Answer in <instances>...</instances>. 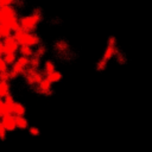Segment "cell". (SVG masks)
Listing matches in <instances>:
<instances>
[{"instance_id": "6da1fadb", "label": "cell", "mask_w": 152, "mask_h": 152, "mask_svg": "<svg viewBox=\"0 0 152 152\" xmlns=\"http://www.w3.org/2000/svg\"><path fill=\"white\" fill-rule=\"evenodd\" d=\"M13 38L15 39V42L20 45V46H34L39 44V38L36 34H32L30 32H26L24 30H21L20 27L18 30L14 31V36Z\"/></svg>"}, {"instance_id": "7a4b0ae2", "label": "cell", "mask_w": 152, "mask_h": 152, "mask_svg": "<svg viewBox=\"0 0 152 152\" xmlns=\"http://www.w3.org/2000/svg\"><path fill=\"white\" fill-rule=\"evenodd\" d=\"M0 10H1V13H2V23L6 24L7 26H10V28L12 31L18 30L19 28V23H18L14 8L12 6H8V7H2Z\"/></svg>"}, {"instance_id": "3957f363", "label": "cell", "mask_w": 152, "mask_h": 152, "mask_svg": "<svg viewBox=\"0 0 152 152\" xmlns=\"http://www.w3.org/2000/svg\"><path fill=\"white\" fill-rule=\"evenodd\" d=\"M39 21H40V14H39V12H34L30 15L21 17L20 23H19V27L26 32H30V31L36 30Z\"/></svg>"}, {"instance_id": "277c9868", "label": "cell", "mask_w": 152, "mask_h": 152, "mask_svg": "<svg viewBox=\"0 0 152 152\" xmlns=\"http://www.w3.org/2000/svg\"><path fill=\"white\" fill-rule=\"evenodd\" d=\"M2 44H4V53H15L19 50V44L15 42V39L12 36L5 37Z\"/></svg>"}, {"instance_id": "5b68a950", "label": "cell", "mask_w": 152, "mask_h": 152, "mask_svg": "<svg viewBox=\"0 0 152 152\" xmlns=\"http://www.w3.org/2000/svg\"><path fill=\"white\" fill-rule=\"evenodd\" d=\"M1 118V121H0V124L5 127V129L8 132H13L17 127H15V118H14V115H12V114H5V115H2V116H0Z\"/></svg>"}, {"instance_id": "8992f818", "label": "cell", "mask_w": 152, "mask_h": 152, "mask_svg": "<svg viewBox=\"0 0 152 152\" xmlns=\"http://www.w3.org/2000/svg\"><path fill=\"white\" fill-rule=\"evenodd\" d=\"M24 70H25V66L20 65L18 62H14V63H13V66H12V70H11V72H10V77H11V78H15L17 76L21 75V74L24 72Z\"/></svg>"}, {"instance_id": "52a82bcc", "label": "cell", "mask_w": 152, "mask_h": 152, "mask_svg": "<svg viewBox=\"0 0 152 152\" xmlns=\"http://www.w3.org/2000/svg\"><path fill=\"white\" fill-rule=\"evenodd\" d=\"M38 86H39V91H40L42 94L48 95V94L51 93V82L48 81V78L42 80V81L38 83Z\"/></svg>"}, {"instance_id": "ba28073f", "label": "cell", "mask_w": 152, "mask_h": 152, "mask_svg": "<svg viewBox=\"0 0 152 152\" xmlns=\"http://www.w3.org/2000/svg\"><path fill=\"white\" fill-rule=\"evenodd\" d=\"M15 127L19 128V129H26L27 126H28V121L25 116H19V115H15Z\"/></svg>"}, {"instance_id": "9c48e42d", "label": "cell", "mask_w": 152, "mask_h": 152, "mask_svg": "<svg viewBox=\"0 0 152 152\" xmlns=\"http://www.w3.org/2000/svg\"><path fill=\"white\" fill-rule=\"evenodd\" d=\"M26 113V108L24 104L19 103V102H14V106H13V114L15 115H19V116H24Z\"/></svg>"}, {"instance_id": "30bf717a", "label": "cell", "mask_w": 152, "mask_h": 152, "mask_svg": "<svg viewBox=\"0 0 152 152\" xmlns=\"http://www.w3.org/2000/svg\"><path fill=\"white\" fill-rule=\"evenodd\" d=\"M62 74L59 72V71H52L51 74H49V75H46V78H48V81H50L51 83H56V82H58V81H61L62 80Z\"/></svg>"}, {"instance_id": "8fae6325", "label": "cell", "mask_w": 152, "mask_h": 152, "mask_svg": "<svg viewBox=\"0 0 152 152\" xmlns=\"http://www.w3.org/2000/svg\"><path fill=\"white\" fill-rule=\"evenodd\" d=\"M7 94H10V86L7 82L0 81V97H5Z\"/></svg>"}, {"instance_id": "7c38bea8", "label": "cell", "mask_w": 152, "mask_h": 152, "mask_svg": "<svg viewBox=\"0 0 152 152\" xmlns=\"http://www.w3.org/2000/svg\"><path fill=\"white\" fill-rule=\"evenodd\" d=\"M116 48H112V46H108L107 48V50L104 51V55H103V58L106 59V61H108V59H110L112 57H114L115 55H116Z\"/></svg>"}, {"instance_id": "4fadbf2b", "label": "cell", "mask_w": 152, "mask_h": 152, "mask_svg": "<svg viewBox=\"0 0 152 152\" xmlns=\"http://www.w3.org/2000/svg\"><path fill=\"white\" fill-rule=\"evenodd\" d=\"M11 32H12V30L10 28V26H7L6 24H4V23H1L0 24V36L1 37H7V36H11Z\"/></svg>"}, {"instance_id": "5bb4252c", "label": "cell", "mask_w": 152, "mask_h": 152, "mask_svg": "<svg viewBox=\"0 0 152 152\" xmlns=\"http://www.w3.org/2000/svg\"><path fill=\"white\" fill-rule=\"evenodd\" d=\"M20 53L24 57H31L33 55V50L31 46H20Z\"/></svg>"}, {"instance_id": "9a60e30c", "label": "cell", "mask_w": 152, "mask_h": 152, "mask_svg": "<svg viewBox=\"0 0 152 152\" xmlns=\"http://www.w3.org/2000/svg\"><path fill=\"white\" fill-rule=\"evenodd\" d=\"M52 71H55V64L51 61H46L45 64H44V72H45V75H49Z\"/></svg>"}, {"instance_id": "2e32d148", "label": "cell", "mask_w": 152, "mask_h": 152, "mask_svg": "<svg viewBox=\"0 0 152 152\" xmlns=\"http://www.w3.org/2000/svg\"><path fill=\"white\" fill-rule=\"evenodd\" d=\"M2 59L5 61V63L7 65L8 64H13L15 62V53H5V56H4Z\"/></svg>"}, {"instance_id": "e0dca14e", "label": "cell", "mask_w": 152, "mask_h": 152, "mask_svg": "<svg viewBox=\"0 0 152 152\" xmlns=\"http://www.w3.org/2000/svg\"><path fill=\"white\" fill-rule=\"evenodd\" d=\"M106 66H107V61H106L104 58H102L101 61H99V63H97V65H96V69H97L99 71H102V70L106 69Z\"/></svg>"}, {"instance_id": "ac0fdd59", "label": "cell", "mask_w": 152, "mask_h": 152, "mask_svg": "<svg viewBox=\"0 0 152 152\" xmlns=\"http://www.w3.org/2000/svg\"><path fill=\"white\" fill-rule=\"evenodd\" d=\"M14 1H15V0H0V8L12 6V5L14 4Z\"/></svg>"}, {"instance_id": "d6986e66", "label": "cell", "mask_w": 152, "mask_h": 152, "mask_svg": "<svg viewBox=\"0 0 152 152\" xmlns=\"http://www.w3.org/2000/svg\"><path fill=\"white\" fill-rule=\"evenodd\" d=\"M20 65H23V66H26L28 63H30V59L27 58V57H24V56H21V57H19V59L17 61Z\"/></svg>"}, {"instance_id": "ffe728a7", "label": "cell", "mask_w": 152, "mask_h": 152, "mask_svg": "<svg viewBox=\"0 0 152 152\" xmlns=\"http://www.w3.org/2000/svg\"><path fill=\"white\" fill-rule=\"evenodd\" d=\"M10 72L8 71H4V72H0V81H4V82H7L10 80Z\"/></svg>"}, {"instance_id": "44dd1931", "label": "cell", "mask_w": 152, "mask_h": 152, "mask_svg": "<svg viewBox=\"0 0 152 152\" xmlns=\"http://www.w3.org/2000/svg\"><path fill=\"white\" fill-rule=\"evenodd\" d=\"M28 132H30V134L31 135H33V137H37V135H39V128H37V127H34V126H32V127H30L28 128Z\"/></svg>"}, {"instance_id": "7402d4cb", "label": "cell", "mask_w": 152, "mask_h": 152, "mask_svg": "<svg viewBox=\"0 0 152 152\" xmlns=\"http://www.w3.org/2000/svg\"><path fill=\"white\" fill-rule=\"evenodd\" d=\"M6 135H7V131H6L5 127L0 124V140H5V139H6Z\"/></svg>"}, {"instance_id": "603a6c76", "label": "cell", "mask_w": 152, "mask_h": 152, "mask_svg": "<svg viewBox=\"0 0 152 152\" xmlns=\"http://www.w3.org/2000/svg\"><path fill=\"white\" fill-rule=\"evenodd\" d=\"M4 71H7V64H6L5 61L0 57V72H4Z\"/></svg>"}, {"instance_id": "cb8c5ba5", "label": "cell", "mask_w": 152, "mask_h": 152, "mask_svg": "<svg viewBox=\"0 0 152 152\" xmlns=\"http://www.w3.org/2000/svg\"><path fill=\"white\" fill-rule=\"evenodd\" d=\"M28 64H31V66L34 69V68H37L38 66V64H39V59H38V57H34V58H32L31 61H30V63Z\"/></svg>"}, {"instance_id": "d4e9b609", "label": "cell", "mask_w": 152, "mask_h": 152, "mask_svg": "<svg viewBox=\"0 0 152 152\" xmlns=\"http://www.w3.org/2000/svg\"><path fill=\"white\" fill-rule=\"evenodd\" d=\"M115 44H116V40L114 37H109L108 39V46H112V48H115Z\"/></svg>"}, {"instance_id": "484cf974", "label": "cell", "mask_w": 152, "mask_h": 152, "mask_svg": "<svg viewBox=\"0 0 152 152\" xmlns=\"http://www.w3.org/2000/svg\"><path fill=\"white\" fill-rule=\"evenodd\" d=\"M4 102L10 103V102H14V100H13V97H12V95H11V94H7V95L5 96V101H4Z\"/></svg>"}, {"instance_id": "4316f807", "label": "cell", "mask_w": 152, "mask_h": 152, "mask_svg": "<svg viewBox=\"0 0 152 152\" xmlns=\"http://www.w3.org/2000/svg\"><path fill=\"white\" fill-rule=\"evenodd\" d=\"M44 53V49L43 48H39V51H37V57H39L40 55H43Z\"/></svg>"}, {"instance_id": "83f0119b", "label": "cell", "mask_w": 152, "mask_h": 152, "mask_svg": "<svg viewBox=\"0 0 152 152\" xmlns=\"http://www.w3.org/2000/svg\"><path fill=\"white\" fill-rule=\"evenodd\" d=\"M2 53H4V44H2V42H0V57Z\"/></svg>"}, {"instance_id": "f1b7e54d", "label": "cell", "mask_w": 152, "mask_h": 152, "mask_svg": "<svg viewBox=\"0 0 152 152\" xmlns=\"http://www.w3.org/2000/svg\"><path fill=\"white\" fill-rule=\"evenodd\" d=\"M2 23V13H1V10H0V24Z\"/></svg>"}, {"instance_id": "f546056e", "label": "cell", "mask_w": 152, "mask_h": 152, "mask_svg": "<svg viewBox=\"0 0 152 152\" xmlns=\"http://www.w3.org/2000/svg\"><path fill=\"white\" fill-rule=\"evenodd\" d=\"M1 102H2V101H1V97H0V103H1Z\"/></svg>"}]
</instances>
